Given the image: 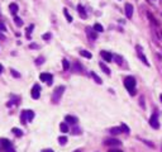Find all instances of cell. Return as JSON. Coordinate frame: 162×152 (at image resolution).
Wrapping results in <instances>:
<instances>
[{
	"label": "cell",
	"mask_w": 162,
	"mask_h": 152,
	"mask_svg": "<svg viewBox=\"0 0 162 152\" xmlns=\"http://www.w3.org/2000/svg\"><path fill=\"white\" fill-rule=\"evenodd\" d=\"M113 58L115 60V62H116L118 65H122L123 60H122V57H120V56H116V55H114V56H113Z\"/></svg>",
	"instance_id": "obj_29"
},
{
	"label": "cell",
	"mask_w": 162,
	"mask_h": 152,
	"mask_svg": "<svg viewBox=\"0 0 162 152\" xmlns=\"http://www.w3.org/2000/svg\"><path fill=\"white\" fill-rule=\"evenodd\" d=\"M90 75H91V77H93V79L95 80V82H96V84H101V82H103V81H101V79H100L99 76L96 75V74H95L94 71H91V74H90Z\"/></svg>",
	"instance_id": "obj_16"
},
{
	"label": "cell",
	"mask_w": 162,
	"mask_h": 152,
	"mask_svg": "<svg viewBox=\"0 0 162 152\" xmlns=\"http://www.w3.org/2000/svg\"><path fill=\"white\" fill-rule=\"evenodd\" d=\"M109 152H122V151L120 150H110Z\"/></svg>",
	"instance_id": "obj_39"
},
{
	"label": "cell",
	"mask_w": 162,
	"mask_h": 152,
	"mask_svg": "<svg viewBox=\"0 0 162 152\" xmlns=\"http://www.w3.org/2000/svg\"><path fill=\"white\" fill-rule=\"evenodd\" d=\"M80 55L82 56V57H86V58H91L93 57V55L89 52V51H86V50H81L80 51Z\"/></svg>",
	"instance_id": "obj_13"
},
{
	"label": "cell",
	"mask_w": 162,
	"mask_h": 152,
	"mask_svg": "<svg viewBox=\"0 0 162 152\" xmlns=\"http://www.w3.org/2000/svg\"><path fill=\"white\" fill-rule=\"evenodd\" d=\"M63 14H65V17H66V19H67V22H72V17L69 14V12H67V9H63Z\"/></svg>",
	"instance_id": "obj_26"
},
{
	"label": "cell",
	"mask_w": 162,
	"mask_h": 152,
	"mask_svg": "<svg viewBox=\"0 0 162 152\" xmlns=\"http://www.w3.org/2000/svg\"><path fill=\"white\" fill-rule=\"evenodd\" d=\"M5 151H6V152H15V151H14V148H12V147H9V148H5Z\"/></svg>",
	"instance_id": "obj_36"
},
{
	"label": "cell",
	"mask_w": 162,
	"mask_h": 152,
	"mask_svg": "<svg viewBox=\"0 0 162 152\" xmlns=\"http://www.w3.org/2000/svg\"><path fill=\"white\" fill-rule=\"evenodd\" d=\"M77 10H79V14L82 17V18H86V13H85V9H84V6L81 5V4H79L77 5Z\"/></svg>",
	"instance_id": "obj_15"
},
{
	"label": "cell",
	"mask_w": 162,
	"mask_h": 152,
	"mask_svg": "<svg viewBox=\"0 0 162 152\" xmlns=\"http://www.w3.org/2000/svg\"><path fill=\"white\" fill-rule=\"evenodd\" d=\"M65 121H66V123H70V124H76L77 123V118L76 117H72V115H66V118H65Z\"/></svg>",
	"instance_id": "obj_10"
},
{
	"label": "cell",
	"mask_w": 162,
	"mask_h": 152,
	"mask_svg": "<svg viewBox=\"0 0 162 152\" xmlns=\"http://www.w3.org/2000/svg\"><path fill=\"white\" fill-rule=\"evenodd\" d=\"M12 132H13L17 137H22V136H23V132H22L19 128H13V129H12Z\"/></svg>",
	"instance_id": "obj_21"
},
{
	"label": "cell",
	"mask_w": 162,
	"mask_h": 152,
	"mask_svg": "<svg viewBox=\"0 0 162 152\" xmlns=\"http://www.w3.org/2000/svg\"><path fill=\"white\" fill-rule=\"evenodd\" d=\"M33 28H34L33 24H30L28 27V29H27V38H30V33H32V29H33Z\"/></svg>",
	"instance_id": "obj_30"
},
{
	"label": "cell",
	"mask_w": 162,
	"mask_h": 152,
	"mask_svg": "<svg viewBox=\"0 0 162 152\" xmlns=\"http://www.w3.org/2000/svg\"><path fill=\"white\" fill-rule=\"evenodd\" d=\"M62 66H63V70H69L70 69V63L67 60H62Z\"/></svg>",
	"instance_id": "obj_28"
},
{
	"label": "cell",
	"mask_w": 162,
	"mask_h": 152,
	"mask_svg": "<svg viewBox=\"0 0 162 152\" xmlns=\"http://www.w3.org/2000/svg\"><path fill=\"white\" fill-rule=\"evenodd\" d=\"M94 30H96V32H103V30H104V28H103V25H101V24L96 23V24H94Z\"/></svg>",
	"instance_id": "obj_25"
},
{
	"label": "cell",
	"mask_w": 162,
	"mask_h": 152,
	"mask_svg": "<svg viewBox=\"0 0 162 152\" xmlns=\"http://www.w3.org/2000/svg\"><path fill=\"white\" fill-rule=\"evenodd\" d=\"M125 15L128 17V18H132V15H133V6H132V4H125Z\"/></svg>",
	"instance_id": "obj_8"
},
{
	"label": "cell",
	"mask_w": 162,
	"mask_h": 152,
	"mask_svg": "<svg viewBox=\"0 0 162 152\" xmlns=\"http://www.w3.org/2000/svg\"><path fill=\"white\" fill-rule=\"evenodd\" d=\"M72 133H75V134H79V133H80V131H79V129H73V131H72Z\"/></svg>",
	"instance_id": "obj_37"
},
{
	"label": "cell",
	"mask_w": 162,
	"mask_h": 152,
	"mask_svg": "<svg viewBox=\"0 0 162 152\" xmlns=\"http://www.w3.org/2000/svg\"><path fill=\"white\" fill-rule=\"evenodd\" d=\"M41 94V86L39 85H34L33 89H32V98L33 99H38Z\"/></svg>",
	"instance_id": "obj_6"
},
{
	"label": "cell",
	"mask_w": 162,
	"mask_h": 152,
	"mask_svg": "<svg viewBox=\"0 0 162 152\" xmlns=\"http://www.w3.org/2000/svg\"><path fill=\"white\" fill-rule=\"evenodd\" d=\"M109 132H110L112 134H119V133H122L123 131H122L120 127H114V128H110Z\"/></svg>",
	"instance_id": "obj_14"
},
{
	"label": "cell",
	"mask_w": 162,
	"mask_h": 152,
	"mask_svg": "<svg viewBox=\"0 0 162 152\" xmlns=\"http://www.w3.org/2000/svg\"><path fill=\"white\" fill-rule=\"evenodd\" d=\"M14 22H15V24H17L18 27H22V25H23V20H22L19 17H15V18H14Z\"/></svg>",
	"instance_id": "obj_27"
},
{
	"label": "cell",
	"mask_w": 162,
	"mask_h": 152,
	"mask_svg": "<svg viewBox=\"0 0 162 152\" xmlns=\"http://www.w3.org/2000/svg\"><path fill=\"white\" fill-rule=\"evenodd\" d=\"M100 55H101V57H103L106 62H112V61H113V55H112V53H109V52L101 51V52H100Z\"/></svg>",
	"instance_id": "obj_7"
},
{
	"label": "cell",
	"mask_w": 162,
	"mask_h": 152,
	"mask_svg": "<svg viewBox=\"0 0 162 152\" xmlns=\"http://www.w3.org/2000/svg\"><path fill=\"white\" fill-rule=\"evenodd\" d=\"M99 66H100V69H101L106 75H110V70H109V67H108L104 62H100V63H99Z\"/></svg>",
	"instance_id": "obj_12"
},
{
	"label": "cell",
	"mask_w": 162,
	"mask_h": 152,
	"mask_svg": "<svg viewBox=\"0 0 162 152\" xmlns=\"http://www.w3.org/2000/svg\"><path fill=\"white\" fill-rule=\"evenodd\" d=\"M60 129H61L62 133H67V132H69V127H67L66 123H61V124H60Z\"/></svg>",
	"instance_id": "obj_19"
},
{
	"label": "cell",
	"mask_w": 162,
	"mask_h": 152,
	"mask_svg": "<svg viewBox=\"0 0 162 152\" xmlns=\"http://www.w3.org/2000/svg\"><path fill=\"white\" fill-rule=\"evenodd\" d=\"M9 9H10V12H12V14L13 15H15L17 13H18V5L15 4V3H12L9 5Z\"/></svg>",
	"instance_id": "obj_11"
},
{
	"label": "cell",
	"mask_w": 162,
	"mask_h": 152,
	"mask_svg": "<svg viewBox=\"0 0 162 152\" xmlns=\"http://www.w3.org/2000/svg\"><path fill=\"white\" fill-rule=\"evenodd\" d=\"M0 30H3V32H5V30H6L5 24H4V23H1V22H0Z\"/></svg>",
	"instance_id": "obj_33"
},
{
	"label": "cell",
	"mask_w": 162,
	"mask_h": 152,
	"mask_svg": "<svg viewBox=\"0 0 162 152\" xmlns=\"http://www.w3.org/2000/svg\"><path fill=\"white\" fill-rule=\"evenodd\" d=\"M37 47H38L37 45H30V48H37Z\"/></svg>",
	"instance_id": "obj_40"
},
{
	"label": "cell",
	"mask_w": 162,
	"mask_h": 152,
	"mask_svg": "<svg viewBox=\"0 0 162 152\" xmlns=\"http://www.w3.org/2000/svg\"><path fill=\"white\" fill-rule=\"evenodd\" d=\"M72 70H73L75 72H82V67L80 66V63H77V62H75V65H73Z\"/></svg>",
	"instance_id": "obj_20"
},
{
	"label": "cell",
	"mask_w": 162,
	"mask_h": 152,
	"mask_svg": "<svg viewBox=\"0 0 162 152\" xmlns=\"http://www.w3.org/2000/svg\"><path fill=\"white\" fill-rule=\"evenodd\" d=\"M137 52H138V57L141 58L142 61H143V63L146 65V66H149V62H148V60L146 58V56L143 55V52H142V48L139 47V46H137Z\"/></svg>",
	"instance_id": "obj_5"
},
{
	"label": "cell",
	"mask_w": 162,
	"mask_h": 152,
	"mask_svg": "<svg viewBox=\"0 0 162 152\" xmlns=\"http://www.w3.org/2000/svg\"><path fill=\"white\" fill-rule=\"evenodd\" d=\"M49 38H51V34H49V33L43 34V39H49Z\"/></svg>",
	"instance_id": "obj_35"
},
{
	"label": "cell",
	"mask_w": 162,
	"mask_h": 152,
	"mask_svg": "<svg viewBox=\"0 0 162 152\" xmlns=\"http://www.w3.org/2000/svg\"><path fill=\"white\" fill-rule=\"evenodd\" d=\"M120 128H122V131H125V133H129V128H128L125 124H122Z\"/></svg>",
	"instance_id": "obj_32"
},
{
	"label": "cell",
	"mask_w": 162,
	"mask_h": 152,
	"mask_svg": "<svg viewBox=\"0 0 162 152\" xmlns=\"http://www.w3.org/2000/svg\"><path fill=\"white\" fill-rule=\"evenodd\" d=\"M76 152H79V151H76Z\"/></svg>",
	"instance_id": "obj_43"
},
{
	"label": "cell",
	"mask_w": 162,
	"mask_h": 152,
	"mask_svg": "<svg viewBox=\"0 0 162 152\" xmlns=\"http://www.w3.org/2000/svg\"><path fill=\"white\" fill-rule=\"evenodd\" d=\"M43 152H53V150H51V148H47V150H43Z\"/></svg>",
	"instance_id": "obj_38"
},
{
	"label": "cell",
	"mask_w": 162,
	"mask_h": 152,
	"mask_svg": "<svg viewBox=\"0 0 162 152\" xmlns=\"http://www.w3.org/2000/svg\"><path fill=\"white\" fill-rule=\"evenodd\" d=\"M149 126L152 127V128H155V129H158L160 128V122H158V115L155 113L152 117L149 118Z\"/></svg>",
	"instance_id": "obj_3"
},
{
	"label": "cell",
	"mask_w": 162,
	"mask_h": 152,
	"mask_svg": "<svg viewBox=\"0 0 162 152\" xmlns=\"http://www.w3.org/2000/svg\"><path fill=\"white\" fill-rule=\"evenodd\" d=\"M58 143L62 145V146H63V145H66V143H67V137H65V136L60 137V138H58Z\"/></svg>",
	"instance_id": "obj_24"
},
{
	"label": "cell",
	"mask_w": 162,
	"mask_h": 152,
	"mask_svg": "<svg viewBox=\"0 0 162 152\" xmlns=\"http://www.w3.org/2000/svg\"><path fill=\"white\" fill-rule=\"evenodd\" d=\"M124 85H125L127 90L129 91V94H131V95H136V79L134 77H132V76L125 77Z\"/></svg>",
	"instance_id": "obj_1"
},
{
	"label": "cell",
	"mask_w": 162,
	"mask_h": 152,
	"mask_svg": "<svg viewBox=\"0 0 162 152\" xmlns=\"http://www.w3.org/2000/svg\"><path fill=\"white\" fill-rule=\"evenodd\" d=\"M105 145H106V146H119V145H120V141H118V139H115V138L106 139V141H105Z\"/></svg>",
	"instance_id": "obj_9"
},
{
	"label": "cell",
	"mask_w": 162,
	"mask_h": 152,
	"mask_svg": "<svg viewBox=\"0 0 162 152\" xmlns=\"http://www.w3.org/2000/svg\"><path fill=\"white\" fill-rule=\"evenodd\" d=\"M1 145H3V147H4V148H9V147H12V143H10V141H9V139H6V138L1 139Z\"/></svg>",
	"instance_id": "obj_18"
},
{
	"label": "cell",
	"mask_w": 162,
	"mask_h": 152,
	"mask_svg": "<svg viewBox=\"0 0 162 152\" xmlns=\"http://www.w3.org/2000/svg\"><path fill=\"white\" fill-rule=\"evenodd\" d=\"M160 99H161V103H162V94L160 95Z\"/></svg>",
	"instance_id": "obj_42"
},
{
	"label": "cell",
	"mask_w": 162,
	"mask_h": 152,
	"mask_svg": "<svg viewBox=\"0 0 162 152\" xmlns=\"http://www.w3.org/2000/svg\"><path fill=\"white\" fill-rule=\"evenodd\" d=\"M86 32H88V34H89V37H90L91 39H95V38H96V33H95V32H93L90 28L86 29Z\"/></svg>",
	"instance_id": "obj_23"
},
{
	"label": "cell",
	"mask_w": 162,
	"mask_h": 152,
	"mask_svg": "<svg viewBox=\"0 0 162 152\" xmlns=\"http://www.w3.org/2000/svg\"><path fill=\"white\" fill-rule=\"evenodd\" d=\"M10 71H12V75L14 76V77H20V74H18V72H17L15 70H13V69H12Z\"/></svg>",
	"instance_id": "obj_31"
},
{
	"label": "cell",
	"mask_w": 162,
	"mask_h": 152,
	"mask_svg": "<svg viewBox=\"0 0 162 152\" xmlns=\"http://www.w3.org/2000/svg\"><path fill=\"white\" fill-rule=\"evenodd\" d=\"M25 114H27V121H28V122H30L32 119L34 118V113H33V110H25Z\"/></svg>",
	"instance_id": "obj_17"
},
{
	"label": "cell",
	"mask_w": 162,
	"mask_h": 152,
	"mask_svg": "<svg viewBox=\"0 0 162 152\" xmlns=\"http://www.w3.org/2000/svg\"><path fill=\"white\" fill-rule=\"evenodd\" d=\"M43 61H45V58H43V57H38V58H37V61H36V63H37V65H41Z\"/></svg>",
	"instance_id": "obj_34"
},
{
	"label": "cell",
	"mask_w": 162,
	"mask_h": 152,
	"mask_svg": "<svg viewBox=\"0 0 162 152\" xmlns=\"http://www.w3.org/2000/svg\"><path fill=\"white\" fill-rule=\"evenodd\" d=\"M39 79H41L42 81H46L48 85H51V84H52V80H53V76H52L51 74H41V75H39Z\"/></svg>",
	"instance_id": "obj_4"
},
{
	"label": "cell",
	"mask_w": 162,
	"mask_h": 152,
	"mask_svg": "<svg viewBox=\"0 0 162 152\" xmlns=\"http://www.w3.org/2000/svg\"><path fill=\"white\" fill-rule=\"evenodd\" d=\"M65 91V86H58V88H56V90L53 91V95H52V101L57 104L60 100H61V96Z\"/></svg>",
	"instance_id": "obj_2"
},
{
	"label": "cell",
	"mask_w": 162,
	"mask_h": 152,
	"mask_svg": "<svg viewBox=\"0 0 162 152\" xmlns=\"http://www.w3.org/2000/svg\"><path fill=\"white\" fill-rule=\"evenodd\" d=\"M20 121H22V123L23 124H25L28 121H27V114H25V110H23V113L20 114Z\"/></svg>",
	"instance_id": "obj_22"
},
{
	"label": "cell",
	"mask_w": 162,
	"mask_h": 152,
	"mask_svg": "<svg viewBox=\"0 0 162 152\" xmlns=\"http://www.w3.org/2000/svg\"><path fill=\"white\" fill-rule=\"evenodd\" d=\"M1 71H3V66L0 65V74H1Z\"/></svg>",
	"instance_id": "obj_41"
}]
</instances>
